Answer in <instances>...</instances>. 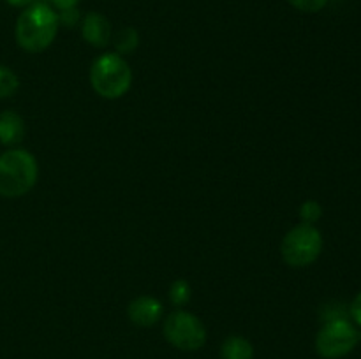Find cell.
I'll return each mask as SVG.
<instances>
[{"label":"cell","instance_id":"obj_1","mask_svg":"<svg viewBox=\"0 0 361 359\" xmlns=\"http://www.w3.org/2000/svg\"><path fill=\"white\" fill-rule=\"evenodd\" d=\"M59 14L46 2H34L25 7L18 16L16 42L21 49L28 53H41L51 46L59 32Z\"/></svg>","mask_w":361,"mask_h":359},{"label":"cell","instance_id":"obj_2","mask_svg":"<svg viewBox=\"0 0 361 359\" xmlns=\"http://www.w3.org/2000/svg\"><path fill=\"white\" fill-rule=\"evenodd\" d=\"M39 165L34 155L23 148H11L0 155V196L21 197L34 189Z\"/></svg>","mask_w":361,"mask_h":359},{"label":"cell","instance_id":"obj_3","mask_svg":"<svg viewBox=\"0 0 361 359\" xmlns=\"http://www.w3.org/2000/svg\"><path fill=\"white\" fill-rule=\"evenodd\" d=\"M133 70L118 53H104L97 56L90 69V84L102 99H120L129 92Z\"/></svg>","mask_w":361,"mask_h":359},{"label":"cell","instance_id":"obj_4","mask_svg":"<svg viewBox=\"0 0 361 359\" xmlns=\"http://www.w3.org/2000/svg\"><path fill=\"white\" fill-rule=\"evenodd\" d=\"M323 252V234L314 224H298L286 232L281 245L282 259L291 267H307Z\"/></svg>","mask_w":361,"mask_h":359},{"label":"cell","instance_id":"obj_5","mask_svg":"<svg viewBox=\"0 0 361 359\" xmlns=\"http://www.w3.org/2000/svg\"><path fill=\"white\" fill-rule=\"evenodd\" d=\"M360 340L361 334L355 324L342 317H335L317 333L316 352L323 359H342L355 351Z\"/></svg>","mask_w":361,"mask_h":359},{"label":"cell","instance_id":"obj_6","mask_svg":"<svg viewBox=\"0 0 361 359\" xmlns=\"http://www.w3.org/2000/svg\"><path fill=\"white\" fill-rule=\"evenodd\" d=\"M164 336L180 351H200L207 344V327L194 313L176 310L166 317Z\"/></svg>","mask_w":361,"mask_h":359},{"label":"cell","instance_id":"obj_7","mask_svg":"<svg viewBox=\"0 0 361 359\" xmlns=\"http://www.w3.org/2000/svg\"><path fill=\"white\" fill-rule=\"evenodd\" d=\"M127 315L130 322L140 327H150L157 324L162 317V303L152 296H137L127 306Z\"/></svg>","mask_w":361,"mask_h":359},{"label":"cell","instance_id":"obj_8","mask_svg":"<svg viewBox=\"0 0 361 359\" xmlns=\"http://www.w3.org/2000/svg\"><path fill=\"white\" fill-rule=\"evenodd\" d=\"M81 35L94 48H106L111 41V23L101 13H88L81 23Z\"/></svg>","mask_w":361,"mask_h":359},{"label":"cell","instance_id":"obj_9","mask_svg":"<svg viewBox=\"0 0 361 359\" xmlns=\"http://www.w3.org/2000/svg\"><path fill=\"white\" fill-rule=\"evenodd\" d=\"M25 136V122L16 111L0 113V143L14 146Z\"/></svg>","mask_w":361,"mask_h":359},{"label":"cell","instance_id":"obj_10","mask_svg":"<svg viewBox=\"0 0 361 359\" xmlns=\"http://www.w3.org/2000/svg\"><path fill=\"white\" fill-rule=\"evenodd\" d=\"M222 359H254V347L247 338L231 334L221 347Z\"/></svg>","mask_w":361,"mask_h":359},{"label":"cell","instance_id":"obj_11","mask_svg":"<svg viewBox=\"0 0 361 359\" xmlns=\"http://www.w3.org/2000/svg\"><path fill=\"white\" fill-rule=\"evenodd\" d=\"M137 44H140V35H137V32L133 27L122 28L115 35V48L118 51V55L133 53L137 48Z\"/></svg>","mask_w":361,"mask_h":359},{"label":"cell","instance_id":"obj_12","mask_svg":"<svg viewBox=\"0 0 361 359\" xmlns=\"http://www.w3.org/2000/svg\"><path fill=\"white\" fill-rule=\"evenodd\" d=\"M18 88H20V80L16 73L0 63V99L11 97L16 94Z\"/></svg>","mask_w":361,"mask_h":359},{"label":"cell","instance_id":"obj_13","mask_svg":"<svg viewBox=\"0 0 361 359\" xmlns=\"http://www.w3.org/2000/svg\"><path fill=\"white\" fill-rule=\"evenodd\" d=\"M169 299H171L173 305L176 306L185 305V303L190 299L189 282L183 280V278H178V280L173 282L171 287H169Z\"/></svg>","mask_w":361,"mask_h":359},{"label":"cell","instance_id":"obj_14","mask_svg":"<svg viewBox=\"0 0 361 359\" xmlns=\"http://www.w3.org/2000/svg\"><path fill=\"white\" fill-rule=\"evenodd\" d=\"M323 217V206L317 201L309 199L300 206V218L303 224H314Z\"/></svg>","mask_w":361,"mask_h":359},{"label":"cell","instance_id":"obj_15","mask_svg":"<svg viewBox=\"0 0 361 359\" xmlns=\"http://www.w3.org/2000/svg\"><path fill=\"white\" fill-rule=\"evenodd\" d=\"M328 2L330 0H288L289 6L302 11V13H319L321 9L328 6Z\"/></svg>","mask_w":361,"mask_h":359},{"label":"cell","instance_id":"obj_16","mask_svg":"<svg viewBox=\"0 0 361 359\" xmlns=\"http://www.w3.org/2000/svg\"><path fill=\"white\" fill-rule=\"evenodd\" d=\"M78 20H80V13H78L76 7H73V9L60 11V14H59L60 23L69 25V27H74V25L78 23Z\"/></svg>","mask_w":361,"mask_h":359},{"label":"cell","instance_id":"obj_17","mask_svg":"<svg viewBox=\"0 0 361 359\" xmlns=\"http://www.w3.org/2000/svg\"><path fill=\"white\" fill-rule=\"evenodd\" d=\"M349 313H351V319L361 327V291L353 299L351 306H349Z\"/></svg>","mask_w":361,"mask_h":359},{"label":"cell","instance_id":"obj_18","mask_svg":"<svg viewBox=\"0 0 361 359\" xmlns=\"http://www.w3.org/2000/svg\"><path fill=\"white\" fill-rule=\"evenodd\" d=\"M53 6L56 7L59 11H66V9H73L80 4V0H51Z\"/></svg>","mask_w":361,"mask_h":359},{"label":"cell","instance_id":"obj_19","mask_svg":"<svg viewBox=\"0 0 361 359\" xmlns=\"http://www.w3.org/2000/svg\"><path fill=\"white\" fill-rule=\"evenodd\" d=\"M6 2L13 7H28L30 4L37 2V0H6Z\"/></svg>","mask_w":361,"mask_h":359}]
</instances>
